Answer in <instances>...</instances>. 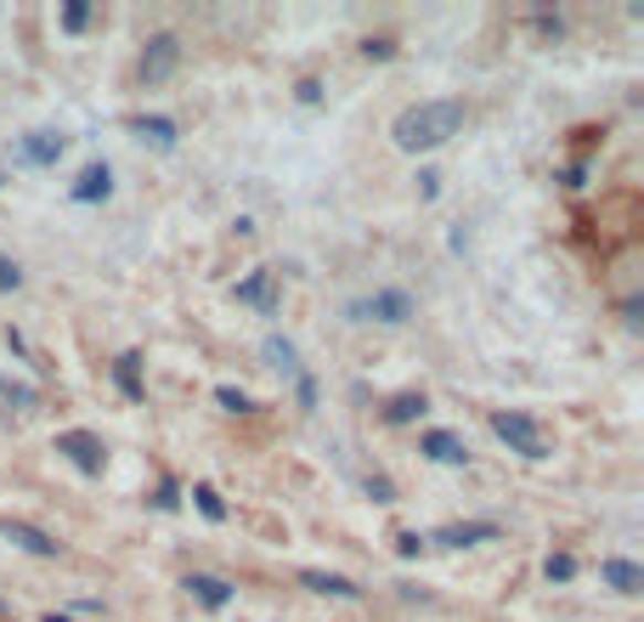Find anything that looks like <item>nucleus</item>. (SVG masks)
I'll return each instance as SVG.
<instances>
[{
	"label": "nucleus",
	"mask_w": 644,
	"mask_h": 622,
	"mask_svg": "<svg viewBox=\"0 0 644 622\" xmlns=\"http://www.w3.org/2000/svg\"><path fill=\"white\" fill-rule=\"evenodd\" d=\"M542 571H549V583H566L571 571H577V560L571 555H549V560H542Z\"/></svg>",
	"instance_id": "21"
},
{
	"label": "nucleus",
	"mask_w": 644,
	"mask_h": 622,
	"mask_svg": "<svg viewBox=\"0 0 644 622\" xmlns=\"http://www.w3.org/2000/svg\"><path fill=\"white\" fill-rule=\"evenodd\" d=\"M0 533H7V544H23L29 555H57L63 549L52 533H40V526H29V520H12V515L0 520Z\"/></svg>",
	"instance_id": "8"
},
{
	"label": "nucleus",
	"mask_w": 644,
	"mask_h": 622,
	"mask_svg": "<svg viewBox=\"0 0 644 622\" xmlns=\"http://www.w3.org/2000/svg\"><path fill=\"white\" fill-rule=\"evenodd\" d=\"M108 193H114V170H108L103 159L85 165V170H80V181L68 187V199H74V204H96V199H108Z\"/></svg>",
	"instance_id": "6"
},
{
	"label": "nucleus",
	"mask_w": 644,
	"mask_h": 622,
	"mask_svg": "<svg viewBox=\"0 0 644 622\" xmlns=\"http://www.w3.org/2000/svg\"><path fill=\"white\" fill-rule=\"evenodd\" d=\"M18 283H23L18 261H7V255H0V289H18Z\"/></svg>",
	"instance_id": "23"
},
{
	"label": "nucleus",
	"mask_w": 644,
	"mask_h": 622,
	"mask_svg": "<svg viewBox=\"0 0 644 622\" xmlns=\"http://www.w3.org/2000/svg\"><path fill=\"white\" fill-rule=\"evenodd\" d=\"M136 130H141V136H154L159 148H170V141H176V125H170V119H159V114H154V119L141 114V119H136Z\"/></svg>",
	"instance_id": "19"
},
{
	"label": "nucleus",
	"mask_w": 644,
	"mask_h": 622,
	"mask_svg": "<svg viewBox=\"0 0 644 622\" xmlns=\"http://www.w3.org/2000/svg\"><path fill=\"white\" fill-rule=\"evenodd\" d=\"M486 538H498V526H492V520H464V526H441V533H435V544H447V549L486 544Z\"/></svg>",
	"instance_id": "11"
},
{
	"label": "nucleus",
	"mask_w": 644,
	"mask_h": 622,
	"mask_svg": "<svg viewBox=\"0 0 644 622\" xmlns=\"http://www.w3.org/2000/svg\"><path fill=\"white\" fill-rule=\"evenodd\" d=\"M458 125H464V103L441 97V103L402 108V114H395V125H390V136H395V148H402V154H430L447 136H458Z\"/></svg>",
	"instance_id": "1"
},
{
	"label": "nucleus",
	"mask_w": 644,
	"mask_h": 622,
	"mask_svg": "<svg viewBox=\"0 0 644 622\" xmlns=\"http://www.w3.org/2000/svg\"><path fill=\"white\" fill-rule=\"evenodd\" d=\"M57 453H68V458H74L85 475L103 470V442H96L91 430H63V436H57Z\"/></svg>",
	"instance_id": "4"
},
{
	"label": "nucleus",
	"mask_w": 644,
	"mask_h": 622,
	"mask_svg": "<svg viewBox=\"0 0 644 622\" xmlns=\"http://www.w3.org/2000/svg\"><path fill=\"white\" fill-rule=\"evenodd\" d=\"M215 402H221L226 413H250V408H255L250 397H243V391H232V386H221V391H215Z\"/></svg>",
	"instance_id": "22"
},
{
	"label": "nucleus",
	"mask_w": 644,
	"mask_h": 622,
	"mask_svg": "<svg viewBox=\"0 0 644 622\" xmlns=\"http://www.w3.org/2000/svg\"><path fill=\"white\" fill-rule=\"evenodd\" d=\"M266 357H272V368H283V373L300 379V357H294V346L283 340V334H272V340H266Z\"/></svg>",
	"instance_id": "16"
},
{
	"label": "nucleus",
	"mask_w": 644,
	"mask_h": 622,
	"mask_svg": "<svg viewBox=\"0 0 644 622\" xmlns=\"http://www.w3.org/2000/svg\"><path fill=\"white\" fill-rule=\"evenodd\" d=\"M600 571H605V583L622 589V594H638V589H644V571H638L633 560H605Z\"/></svg>",
	"instance_id": "14"
},
{
	"label": "nucleus",
	"mask_w": 644,
	"mask_h": 622,
	"mask_svg": "<svg viewBox=\"0 0 644 622\" xmlns=\"http://www.w3.org/2000/svg\"><path fill=\"white\" fill-rule=\"evenodd\" d=\"M0 397L18 402V408H34V391H29V386H18V379H7V373H0Z\"/></svg>",
	"instance_id": "20"
},
{
	"label": "nucleus",
	"mask_w": 644,
	"mask_h": 622,
	"mask_svg": "<svg viewBox=\"0 0 644 622\" xmlns=\"http://www.w3.org/2000/svg\"><path fill=\"white\" fill-rule=\"evenodd\" d=\"M419 413H424V397H413V391H408V397H395V402L384 408L390 424H408V419H419Z\"/></svg>",
	"instance_id": "17"
},
{
	"label": "nucleus",
	"mask_w": 644,
	"mask_h": 622,
	"mask_svg": "<svg viewBox=\"0 0 644 622\" xmlns=\"http://www.w3.org/2000/svg\"><path fill=\"white\" fill-rule=\"evenodd\" d=\"M181 589H187L198 605H204V611H226V605H232V583H226V578H210V571H192Z\"/></svg>",
	"instance_id": "7"
},
{
	"label": "nucleus",
	"mask_w": 644,
	"mask_h": 622,
	"mask_svg": "<svg viewBox=\"0 0 644 622\" xmlns=\"http://www.w3.org/2000/svg\"><path fill=\"white\" fill-rule=\"evenodd\" d=\"M435 464H469V447L453 436V430H424V442H419Z\"/></svg>",
	"instance_id": "10"
},
{
	"label": "nucleus",
	"mask_w": 644,
	"mask_h": 622,
	"mask_svg": "<svg viewBox=\"0 0 644 622\" xmlns=\"http://www.w3.org/2000/svg\"><path fill=\"white\" fill-rule=\"evenodd\" d=\"M300 583L317 589V594H339V600H357V594H362L351 578H339V571H300Z\"/></svg>",
	"instance_id": "13"
},
{
	"label": "nucleus",
	"mask_w": 644,
	"mask_h": 622,
	"mask_svg": "<svg viewBox=\"0 0 644 622\" xmlns=\"http://www.w3.org/2000/svg\"><path fill=\"white\" fill-rule=\"evenodd\" d=\"M63 154H68V136L63 130H34V136L18 141V159L23 165H57Z\"/></svg>",
	"instance_id": "3"
},
{
	"label": "nucleus",
	"mask_w": 644,
	"mask_h": 622,
	"mask_svg": "<svg viewBox=\"0 0 644 622\" xmlns=\"http://www.w3.org/2000/svg\"><path fill=\"white\" fill-rule=\"evenodd\" d=\"M85 18H91V12H85V7H80V0H74V7L63 12V29H68V34H80V29H85Z\"/></svg>",
	"instance_id": "24"
},
{
	"label": "nucleus",
	"mask_w": 644,
	"mask_h": 622,
	"mask_svg": "<svg viewBox=\"0 0 644 622\" xmlns=\"http://www.w3.org/2000/svg\"><path fill=\"white\" fill-rule=\"evenodd\" d=\"M492 430H498L520 458H549V442H542V430L526 413H492Z\"/></svg>",
	"instance_id": "2"
},
{
	"label": "nucleus",
	"mask_w": 644,
	"mask_h": 622,
	"mask_svg": "<svg viewBox=\"0 0 644 622\" xmlns=\"http://www.w3.org/2000/svg\"><path fill=\"white\" fill-rule=\"evenodd\" d=\"M45 622H68V616H57V611H52V616H45Z\"/></svg>",
	"instance_id": "26"
},
{
	"label": "nucleus",
	"mask_w": 644,
	"mask_h": 622,
	"mask_svg": "<svg viewBox=\"0 0 644 622\" xmlns=\"http://www.w3.org/2000/svg\"><path fill=\"white\" fill-rule=\"evenodd\" d=\"M176 68V34H159L154 45H147V57H141V74L147 80H165Z\"/></svg>",
	"instance_id": "12"
},
{
	"label": "nucleus",
	"mask_w": 644,
	"mask_h": 622,
	"mask_svg": "<svg viewBox=\"0 0 644 622\" xmlns=\"http://www.w3.org/2000/svg\"><path fill=\"white\" fill-rule=\"evenodd\" d=\"M192 504L204 509V520H226V504H221V493H215V487H204V482L192 487Z\"/></svg>",
	"instance_id": "18"
},
{
	"label": "nucleus",
	"mask_w": 644,
	"mask_h": 622,
	"mask_svg": "<svg viewBox=\"0 0 644 622\" xmlns=\"http://www.w3.org/2000/svg\"><path fill=\"white\" fill-rule=\"evenodd\" d=\"M357 317H379V323H408L413 317V301L402 295V289H379L373 301H362V306H351Z\"/></svg>",
	"instance_id": "5"
},
{
	"label": "nucleus",
	"mask_w": 644,
	"mask_h": 622,
	"mask_svg": "<svg viewBox=\"0 0 644 622\" xmlns=\"http://www.w3.org/2000/svg\"><path fill=\"white\" fill-rule=\"evenodd\" d=\"M136 362H141L136 351H125V357L114 362V379H119V391H125L130 402H141V379H136Z\"/></svg>",
	"instance_id": "15"
},
{
	"label": "nucleus",
	"mask_w": 644,
	"mask_h": 622,
	"mask_svg": "<svg viewBox=\"0 0 644 622\" xmlns=\"http://www.w3.org/2000/svg\"><path fill=\"white\" fill-rule=\"evenodd\" d=\"M368 493H373L379 504H390V482H384V475H368Z\"/></svg>",
	"instance_id": "25"
},
{
	"label": "nucleus",
	"mask_w": 644,
	"mask_h": 622,
	"mask_svg": "<svg viewBox=\"0 0 644 622\" xmlns=\"http://www.w3.org/2000/svg\"><path fill=\"white\" fill-rule=\"evenodd\" d=\"M243 306H261V312H277V277L272 272H250V277H243L237 283V289H232Z\"/></svg>",
	"instance_id": "9"
}]
</instances>
